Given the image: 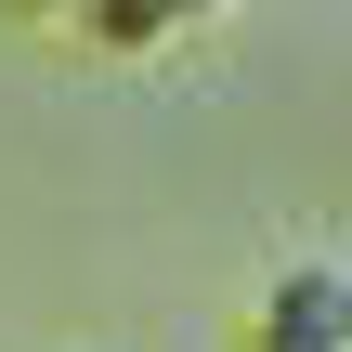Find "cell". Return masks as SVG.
I'll return each mask as SVG.
<instances>
[{
  "mask_svg": "<svg viewBox=\"0 0 352 352\" xmlns=\"http://www.w3.org/2000/svg\"><path fill=\"white\" fill-rule=\"evenodd\" d=\"M248 352H352V261H340V248H300V261L261 274Z\"/></svg>",
  "mask_w": 352,
  "mask_h": 352,
  "instance_id": "cell-1",
  "label": "cell"
},
{
  "mask_svg": "<svg viewBox=\"0 0 352 352\" xmlns=\"http://www.w3.org/2000/svg\"><path fill=\"white\" fill-rule=\"evenodd\" d=\"M209 13H235V0H78V26H91L104 52H157V39H183V26H209Z\"/></svg>",
  "mask_w": 352,
  "mask_h": 352,
  "instance_id": "cell-2",
  "label": "cell"
}]
</instances>
